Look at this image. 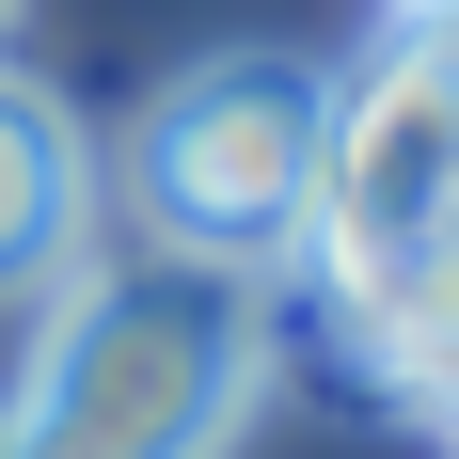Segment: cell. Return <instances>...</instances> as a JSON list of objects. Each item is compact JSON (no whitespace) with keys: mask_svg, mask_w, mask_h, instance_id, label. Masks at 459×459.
<instances>
[{"mask_svg":"<svg viewBox=\"0 0 459 459\" xmlns=\"http://www.w3.org/2000/svg\"><path fill=\"white\" fill-rule=\"evenodd\" d=\"M254 396H270L254 285L127 254V270L64 285L16 412H0V459H222L254 428Z\"/></svg>","mask_w":459,"mask_h":459,"instance_id":"6da1fadb","label":"cell"},{"mask_svg":"<svg viewBox=\"0 0 459 459\" xmlns=\"http://www.w3.org/2000/svg\"><path fill=\"white\" fill-rule=\"evenodd\" d=\"M317 143H333V80L317 64H270V48H222V64H190V80L143 95L127 127V238L143 254H175V270H285L301 238H317Z\"/></svg>","mask_w":459,"mask_h":459,"instance_id":"7a4b0ae2","label":"cell"},{"mask_svg":"<svg viewBox=\"0 0 459 459\" xmlns=\"http://www.w3.org/2000/svg\"><path fill=\"white\" fill-rule=\"evenodd\" d=\"M459 222V16H396L365 80H333V143H317V254L349 301L412 270Z\"/></svg>","mask_w":459,"mask_h":459,"instance_id":"3957f363","label":"cell"},{"mask_svg":"<svg viewBox=\"0 0 459 459\" xmlns=\"http://www.w3.org/2000/svg\"><path fill=\"white\" fill-rule=\"evenodd\" d=\"M95 143H80V111L32 80V64H0V301H32L64 254L95 238Z\"/></svg>","mask_w":459,"mask_h":459,"instance_id":"277c9868","label":"cell"},{"mask_svg":"<svg viewBox=\"0 0 459 459\" xmlns=\"http://www.w3.org/2000/svg\"><path fill=\"white\" fill-rule=\"evenodd\" d=\"M396 16H459V0H396Z\"/></svg>","mask_w":459,"mask_h":459,"instance_id":"5b68a950","label":"cell"},{"mask_svg":"<svg viewBox=\"0 0 459 459\" xmlns=\"http://www.w3.org/2000/svg\"><path fill=\"white\" fill-rule=\"evenodd\" d=\"M0 32H16V0H0Z\"/></svg>","mask_w":459,"mask_h":459,"instance_id":"8992f818","label":"cell"}]
</instances>
